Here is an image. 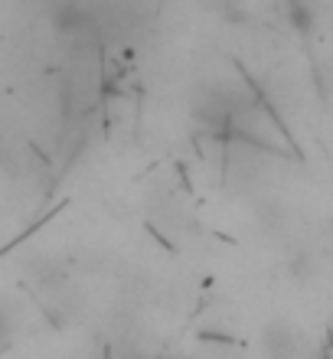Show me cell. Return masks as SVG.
<instances>
[{"label": "cell", "instance_id": "6da1fadb", "mask_svg": "<svg viewBox=\"0 0 333 359\" xmlns=\"http://www.w3.org/2000/svg\"><path fill=\"white\" fill-rule=\"evenodd\" d=\"M82 23H86V10L82 7H76V4L56 7V27L62 29V33H69V29H82Z\"/></svg>", "mask_w": 333, "mask_h": 359}, {"label": "cell", "instance_id": "7a4b0ae2", "mask_svg": "<svg viewBox=\"0 0 333 359\" xmlns=\"http://www.w3.org/2000/svg\"><path fill=\"white\" fill-rule=\"evenodd\" d=\"M128 359H141V356H128Z\"/></svg>", "mask_w": 333, "mask_h": 359}]
</instances>
